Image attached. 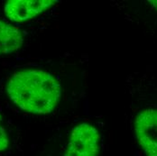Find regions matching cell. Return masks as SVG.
I'll use <instances>...</instances> for the list:
<instances>
[{"instance_id": "obj_1", "label": "cell", "mask_w": 157, "mask_h": 156, "mask_svg": "<svg viewBox=\"0 0 157 156\" xmlns=\"http://www.w3.org/2000/svg\"><path fill=\"white\" fill-rule=\"evenodd\" d=\"M6 92L18 108L44 115L56 108L62 96L58 80L42 70H23L9 78Z\"/></svg>"}, {"instance_id": "obj_3", "label": "cell", "mask_w": 157, "mask_h": 156, "mask_svg": "<svg viewBox=\"0 0 157 156\" xmlns=\"http://www.w3.org/2000/svg\"><path fill=\"white\" fill-rule=\"evenodd\" d=\"M135 132L146 156H157V110L140 112L135 121Z\"/></svg>"}, {"instance_id": "obj_7", "label": "cell", "mask_w": 157, "mask_h": 156, "mask_svg": "<svg viewBox=\"0 0 157 156\" xmlns=\"http://www.w3.org/2000/svg\"><path fill=\"white\" fill-rule=\"evenodd\" d=\"M149 3H151L152 4V6L155 8V9H157V1H148Z\"/></svg>"}, {"instance_id": "obj_2", "label": "cell", "mask_w": 157, "mask_h": 156, "mask_svg": "<svg viewBox=\"0 0 157 156\" xmlns=\"http://www.w3.org/2000/svg\"><path fill=\"white\" fill-rule=\"evenodd\" d=\"M99 140V134L94 126L79 124L71 133L65 156H98Z\"/></svg>"}, {"instance_id": "obj_5", "label": "cell", "mask_w": 157, "mask_h": 156, "mask_svg": "<svg viewBox=\"0 0 157 156\" xmlns=\"http://www.w3.org/2000/svg\"><path fill=\"white\" fill-rule=\"evenodd\" d=\"M24 38L16 27L0 20V55L9 54L22 46Z\"/></svg>"}, {"instance_id": "obj_6", "label": "cell", "mask_w": 157, "mask_h": 156, "mask_svg": "<svg viewBox=\"0 0 157 156\" xmlns=\"http://www.w3.org/2000/svg\"><path fill=\"white\" fill-rule=\"evenodd\" d=\"M8 144H9V139L6 132V129L3 125L2 116H0V152L5 151L8 147Z\"/></svg>"}, {"instance_id": "obj_4", "label": "cell", "mask_w": 157, "mask_h": 156, "mask_svg": "<svg viewBox=\"0 0 157 156\" xmlns=\"http://www.w3.org/2000/svg\"><path fill=\"white\" fill-rule=\"evenodd\" d=\"M56 2L52 0H10L5 6V13L14 22H25L44 12Z\"/></svg>"}]
</instances>
